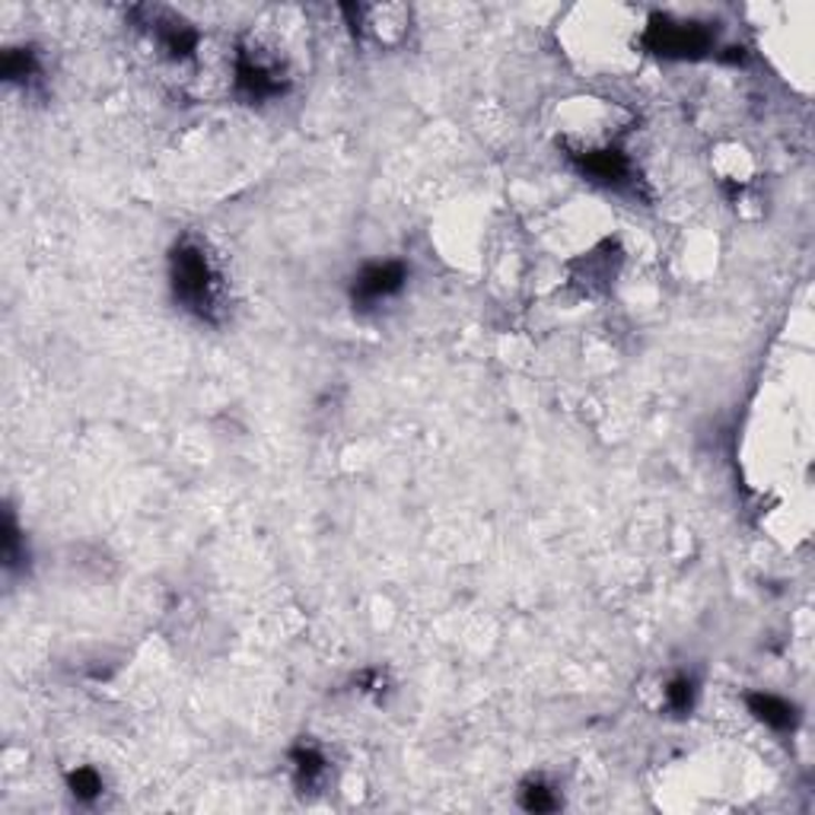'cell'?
Returning a JSON list of instances; mask_svg holds the SVG:
<instances>
[{
    "label": "cell",
    "instance_id": "1",
    "mask_svg": "<svg viewBox=\"0 0 815 815\" xmlns=\"http://www.w3.org/2000/svg\"><path fill=\"white\" fill-rule=\"evenodd\" d=\"M170 287L175 303L207 325H221L230 313V281L223 274L211 246L189 233L173 246L170 255Z\"/></svg>",
    "mask_w": 815,
    "mask_h": 815
},
{
    "label": "cell",
    "instance_id": "2",
    "mask_svg": "<svg viewBox=\"0 0 815 815\" xmlns=\"http://www.w3.org/2000/svg\"><path fill=\"white\" fill-rule=\"evenodd\" d=\"M294 83L291 51L274 32H246L233 51V93L243 102L281 100Z\"/></svg>",
    "mask_w": 815,
    "mask_h": 815
},
{
    "label": "cell",
    "instance_id": "3",
    "mask_svg": "<svg viewBox=\"0 0 815 815\" xmlns=\"http://www.w3.org/2000/svg\"><path fill=\"white\" fill-rule=\"evenodd\" d=\"M641 45L669 61H694L716 49V32L692 17H672L656 13L650 17L641 32Z\"/></svg>",
    "mask_w": 815,
    "mask_h": 815
},
{
    "label": "cell",
    "instance_id": "4",
    "mask_svg": "<svg viewBox=\"0 0 815 815\" xmlns=\"http://www.w3.org/2000/svg\"><path fill=\"white\" fill-rule=\"evenodd\" d=\"M405 284H408V265L405 262H398V258L370 262L350 281V303H354V309L367 313V309H376V306L396 299L405 291Z\"/></svg>",
    "mask_w": 815,
    "mask_h": 815
},
{
    "label": "cell",
    "instance_id": "5",
    "mask_svg": "<svg viewBox=\"0 0 815 815\" xmlns=\"http://www.w3.org/2000/svg\"><path fill=\"white\" fill-rule=\"evenodd\" d=\"M342 13L357 39H373L383 49L398 45L408 35V23H411V13L398 3H383V7L357 3V7H342Z\"/></svg>",
    "mask_w": 815,
    "mask_h": 815
},
{
    "label": "cell",
    "instance_id": "6",
    "mask_svg": "<svg viewBox=\"0 0 815 815\" xmlns=\"http://www.w3.org/2000/svg\"><path fill=\"white\" fill-rule=\"evenodd\" d=\"M291 771H294V781H297L299 791L319 793L328 784L332 765H328V755H325L319 742L299 740L291 748Z\"/></svg>",
    "mask_w": 815,
    "mask_h": 815
},
{
    "label": "cell",
    "instance_id": "7",
    "mask_svg": "<svg viewBox=\"0 0 815 815\" xmlns=\"http://www.w3.org/2000/svg\"><path fill=\"white\" fill-rule=\"evenodd\" d=\"M748 711L755 714V720H762L765 726L777 730V733H787L796 723V707L787 697H777L771 692L748 694Z\"/></svg>",
    "mask_w": 815,
    "mask_h": 815
},
{
    "label": "cell",
    "instance_id": "8",
    "mask_svg": "<svg viewBox=\"0 0 815 815\" xmlns=\"http://www.w3.org/2000/svg\"><path fill=\"white\" fill-rule=\"evenodd\" d=\"M3 80L20 83V86H35L42 80V58L35 49H7L3 51Z\"/></svg>",
    "mask_w": 815,
    "mask_h": 815
},
{
    "label": "cell",
    "instance_id": "9",
    "mask_svg": "<svg viewBox=\"0 0 815 815\" xmlns=\"http://www.w3.org/2000/svg\"><path fill=\"white\" fill-rule=\"evenodd\" d=\"M68 791L74 796L77 803H93L100 799L105 784H102V774L93 765H80L68 774Z\"/></svg>",
    "mask_w": 815,
    "mask_h": 815
},
{
    "label": "cell",
    "instance_id": "10",
    "mask_svg": "<svg viewBox=\"0 0 815 815\" xmlns=\"http://www.w3.org/2000/svg\"><path fill=\"white\" fill-rule=\"evenodd\" d=\"M694 679L692 675H685V672H679V675H672L666 682V689H663V701H666V707L672 714H689L694 707Z\"/></svg>",
    "mask_w": 815,
    "mask_h": 815
},
{
    "label": "cell",
    "instance_id": "11",
    "mask_svg": "<svg viewBox=\"0 0 815 815\" xmlns=\"http://www.w3.org/2000/svg\"><path fill=\"white\" fill-rule=\"evenodd\" d=\"M522 806L529 813H551V809L561 806V796H558V791L551 784H544L542 777H536V781H529L522 787Z\"/></svg>",
    "mask_w": 815,
    "mask_h": 815
},
{
    "label": "cell",
    "instance_id": "12",
    "mask_svg": "<svg viewBox=\"0 0 815 815\" xmlns=\"http://www.w3.org/2000/svg\"><path fill=\"white\" fill-rule=\"evenodd\" d=\"M26 561V548L20 542V529L13 513H7V526H3V568L13 570Z\"/></svg>",
    "mask_w": 815,
    "mask_h": 815
}]
</instances>
